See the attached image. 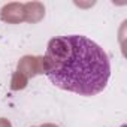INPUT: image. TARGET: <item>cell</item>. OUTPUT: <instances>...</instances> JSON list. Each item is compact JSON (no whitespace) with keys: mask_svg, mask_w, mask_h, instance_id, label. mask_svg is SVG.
<instances>
[{"mask_svg":"<svg viewBox=\"0 0 127 127\" xmlns=\"http://www.w3.org/2000/svg\"><path fill=\"white\" fill-rule=\"evenodd\" d=\"M43 72L58 88L79 96L102 93L111 78V60L100 45L81 36H58L48 42Z\"/></svg>","mask_w":127,"mask_h":127,"instance_id":"cell-1","label":"cell"}]
</instances>
